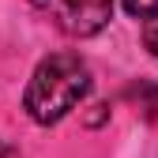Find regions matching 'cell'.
Here are the masks:
<instances>
[{
	"label": "cell",
	"instance_id": "6da1fadb",
	"mask_svg": "<svg viewBox=\"0 0 158 158\" xmlns=\"http://www.w3.org/2000/svg\"><path fill=\"white\" fill-rule=\"evenodd\" d=\"M90 94V72L75 53H53L34 68L23 106L34 124H56Z\"/></svg>",
	"mask_w": 158,
	"mask_h": 158
},
{
	"label": "cell",
	"instance_id": "7a4b0ae2",
	"mask_svg": "<svg viewBox=\"0 0 158 158\" xmlns=\"http://www.w3.org/2000/svg\"><path fill=\"white\" fill-rule=\"evenodd\" d=\"M34 8L68 38H94L113 19V0H34Z\"/></svg>",
	"mask_w": 158,
	"mask_h": 158
},
{
	"label": "cell",
	"instance_id": "3957f363",
	"mask_svg": "<svg viewBox=\"0 0 158 158\" xmlns=\"http://www.w3.org/2000/svg\"><path fill=\"white\" fill-rule=\"evenodd\" d=\"M124 8L135 19H158V0H124Z\"/></svg>",
	"mask_w": 158,
	"mask_h": 158
},
{
	"label": "cell",
	"instance_id": "277c9868",
	"mask_svg": "<svg viewBox=\"0 0 158 158\" xmlns=\"http://www.w3.org/2000/svg\"><path fill=\"white\" fill-rule=\"evenodd\" d=\"M143 42H147V49H151V53L158 56V30H154V27H151V30L143 34Z\"/></svg>",
	"mask_w": 158,
	"mask_h": 158
},
{
	"label": "cell",
	"instance_id": "5b68a950",
	"mask_svg": "<svg viewBox=\"0 0 158 158\" xmlns=\"http://www.w3.org/2000/svg\"><path fill=\"white\" fill-rule=\"evenodd\" d=\"M0 158H11V151H8V147H4V143H0Z\"/></svg>",
	"mask_w": 158,
	"mask_h": 158
}]
</instances>
